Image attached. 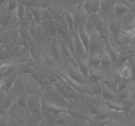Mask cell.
<instances>
[{"mask_svg": "<svg viewBox=\"0 0 135 126\" xmlns=\"http://www.w3.org/2000/svg\"><path fill=\"white\" fill-rule=\"evenodd\" d=\"M108 29H109L110 36L114 37L116 39H118L119 35L123 31V27L121 24V20L119 17H113L108 22Z\"/></svg>", "mask_w": 135, "mask_h": 126, "instance_id": "2", "label": "cell"}, {"mask_svg": "<svg viewBox=\"0 0 135 126\" xmlns=\"http://www.w3.org/2000/svg\"><path fill=\"white\" fill-rule=\"evenodd\" d=\"M85 1H86V0H73V5L82 6Z\"/></svg>", "mask_w": 135, "mask_h": 126, "instance_id": "20", "label": "cell"}, {"mask_svg": "<svg viewBox=\"0 0 135 126\" xmlns=\"http://www.w3.org/2000/svg\"><path fill=\"white\" fill-rule=\"evenodd\" d=\"M26 109L29 112L42 109V96H40L36 93H29L27 96Z\"/></svg>", "mask_w": 135, "mask_h": 126, "instance_id": "1", "label": "cell"}, {"mask_svg": "<svg viewBox=\"0 0 135 126\" xmlns=\"http://www.w3.org/2000/svg\"><path fill=\"white\" fill-rule=\"evenodd\" d=\"M101 82H102L105 86H107L109 89H111L114 93H118V90H118V82L116 81L115 79L113 78L109 73H106V74L104 75L103 79L101 80Z\"/></svg>", "mask_w": 135, "mask_h": 126, "instance_id": "8", "label": "cell"}, {"mask_svg": "<svg viewBox=\"0 0 135 126\" xmlns=\"http://www.w3.org/2000/svg\"><path fill=\"white\" fill-rule=\"evenodd\" d=\"M17 14H18V17H20V18H21L22 17H24V14H25V10H26V6L23 5V4H18L17 7Z\"/></svg>", "mask_w": 135, "mask_h": 126, "instance_id": "18", "label": "cell"}, {"mask_svg": "<svg viewBox=\"0 0 135 126\" xmlns=\"http://www.w3.org/2000/svg\"><path fill=\"white\" fill-rule=\"evenodd\" d=\"M130 44L133 45V46H135V36L133 37L132 39H131V42H130Z\"/></svg>", "mask_w": 135, "mask_h": 126, "instance_id": "23", "label": "cell"}, {"mask_svg": "<svg viewBox=\"0 0 135 126\" xmlns=\"http://www.w3.org/2000/svg\"><path fill=\"white\" fill-rule=\"evenodd\" d=\"M108 1H109L110 3H112L113 5H115L116 3H118V2H121L122 0H108Z\"/></svg>", "mask_w": 135, "mask_h": 126, "instance_id": "22", "label": "cell"}, {"mask_svg": "<svg viewBox=\"0 0 135 126\" xmlns=\"http://www.w3.org/2000/svg\"><path fill=\"white\" fill-rule=\"evenodd\" d=\"M101 99L102 100H115L116 93H114L111 89L105 86L102 83V92H101Z\"/></svg>", "mask_w": 135, "mask_h": 126, "instance_id": "11", "label": "cell"}, {"mask_svg": "<svg viewBox=\"0 0 135 126\" xmlns=\"http://www.w3.org/2000/svg\"><path fill=\"white\" fill-rule=\"evenodd\" d=\"M54 3H57V2H59V1H61V0H52Z\"/></svg>", "mask_w": 135, "mask_h": 126, "instance_id": "25", "label": "cell"}, {"mask_svg": "<svg viewBox=\"0 0 135 126\" xmlns=\"http://www.w3.org/2000/svg\"><path fill=\"white\" fill-rule=\"evenodd\" d=\"M127 4H128V6L131 7H135V0H126Z\"/></svg>", "mask_w": 135, "mask_h": 126, "instance_id": "21", "label": "cell"}, {"mask_svg": "<svg viewBox=\"0 0 135 126\" xmlns=\"http://www.w3.org/2000/svg\"><path fill=\"white\" fill-rule=\"evenodd\" d=\"M119 71H120L122 78L129 79L132 76V70H131V67H130V64L128 63V61H127L126 63H124V64H122V67H120Z\"/></svg>", "mask_w": 135, "mask_h": 126, "instance_id": "12", "label": "cell"}, {"mask_svg": "<svg viewBox=\"0 0 135 126\" xmlns=\"http://www.w3.org/2000/svg\"><path fill=\"white\" fill-rule=\"evenodd\" d=\"M88 88H89V93L93 96H101L102 92V82L101 81H93L88 82Z\"/></svg>", "mask_w": 135, "mask_h": 126, "instance_id": "7", "label": "cell"}, {"mask_svg": "<svg viewBox=\"0 0 135 126\" xmlns=\"http://www.w3.org/2000/svg\"><path fill=\"white\" fill-rule=\"evenodd\" d=\"M129 11H130L129 6L123 3L122 1L121 2L116 3L115 5L113 6V14H114V17H123L124 14H126Z\"/></svg>", "mask_w": 135, "mask_h": 126, "instance_id": "6", "label": "cell"}, {"mask_svg": "<svg viewBox=\"0 0 135 126\" xmlns=\"http://www.w3.org/2000/svg\"><path fill=\"white\" fill-rule=\"evenodd\" d=\"M120 103H121L122 105L124 107V108H127V111H128L130 108H132V107L135 106V101H134V98L132 97V95H129L127 99H124V100L121 101Z\"/></svg>", "mask_w": 135, "mask_h": 126, "instance_id": "14", "label": "cell"}, {"mask_svg": "<svg viewBox=\"0 0 135 126\" xmlns=\"http://www.w3.org/2000/svg\"><path fill=\"white\" fill-rule=\"evenodd\" d=\"M128 88H129L131 95H132V97L134 98V101H135V76L134 77L131 76L129 78V85H128Z\"/></svg>", "mask_w": 135, "mask_h": 126, "instance_id": "17", "label": "cell"}, {"mask_svg": "<svg viewBox=\"0 0 135 126\" xmlns=\"http://www.w3.org/2000/svg\"><path fill=\"white\" fill-rule=\"evenodd\" d=\"M105 74H106V72L104 71V69L101 67H92V65H90L87 82L101 81Z\"/></svg>", "mask_w": 135, "mask_h": 126, "instance_id": "3", "label": "cell"}, {"mask_svg": "<svg viewBox=\"0 0 135 126\" xmlns=\"http://www.w3.org/2000/svg\"><path fill=\"white\" fill-rule=\"evenodd\" d=\"M128 85H129V79L122 78L118 82V90H124V89H127V88H128Z\"/></svg>", "mask_w": 135, "mask_h": 126, "instance_id": "16", "label": "cell"}, {"mask_svg": "<svg viewBox=\"0 0 135 126\" xmlns=\"http://www.w3.org/2000/svg\"><path fill=\"white\" fill-rule=\"evenodd\" d=\"M134 47H135V46H134ZM132 57H134V58H135V51H134V53H133V56Z\"/></svg>", "mask_w": 135, "mask_h": 126, "instance_id": "26", "label": "cell"}, {"mask_svg": "<svg viewBox=\"0 0 135 126\" xmlns=\"http://www.w3.org/2000/svg\"><path fill=\"white\" fill-rule=\"evenodd\" d=\"M129 95H131V93H130L129 88H127V89H124V90H119L118 93H116V101L118 102H121V101L127 99Z\"/></svg>", "mask_w": 135, "mask_h": 126, "instance_id": "13", "label": "cell"}, {"mask_svg": "<svg viewBox=\"0 0 135 126\" xmlns=\"http://www.w3.org/2000/svg\"><path fill=\"white\" fill-rule=\"evenodd\" d=\"M117 41H118L119 44L120 45H124V44H129L130 42H131V39L126 36L124 32L122 31L121 33H120V35H119Z\"/></svg>", "mask_w": 135, "mask_h": 126, "instance_id": "15", "label": "cell"}, {"mask_svg": "<svg viewBox=\"0 0 135 126\" xmlns=\"http://www.w3.org/2000/svg\"><path fill=\"white\" fill-rule=\"evenodd\" d=\"M85 12L89 16L93 13H99L100 11V2L99 0H86L82 5Z\"/></svg>", "mask_w": 135, "mask_h": 126, "instance_id": "4", "label": "cell"}, {"mask_svg": "<svg viewBox=\"0 0 135 126\" xmlns=\"http://www.w3.org/2000/svg\"><path fill=\"white\" fill-rule=\"evenodd\" d=\"M3 86H4V82H3V79L0 78V89H1V88H3Z\"/></svg>", "mask_w": 135, "mask_h": 126, "instance_id": "24", "label": "cell"}, {"mask_svg": "<svg viewBox=\"0 0 135 126\" xmlns=\"http://www.w3.org/2000/svg\"><path fill=\"white\" fill-rule=\"evenodd\" d=\"M99 2H100V1H102V0H99Z\"/></svg>", "mask_w": 135, "mask_h": 126, "instance_id": "27", "label": "cell"}, {"mask_svg": "<svg viewBox=\"0 0 135 126\" xmlns=\"http://www.w3.org/2000/svg\"><path fill=\"white\" fill-rule=\"evenodd\" d=\"M113 64V61L111 59V57L110 55L108 54L106 50H105V48H104V51H103V54H102V58H101V63H100V67H102L104 69L105 72H108L111 68Z\"/></svg>", "mask_w": 135, "mask_h": 126, "instance_id": "9", "label": "cell"}, {"mask_svg": "<svg viewBox=\"0 0 135 126\" xmlns=\"http://www.w3.org/2000/svg\"><path fill=\"white\" fill-rule=\"evenodd\" d=\"M134 8H135V7H134Z\"/></svg>", "mask_w": 135, "mask_h": 126, "instance_id": "28", "label": "cell"}, {"mask_svg": "<svg viewBox=\"0 0 135 126\" xmlns=\"http://www.w3.org/2000/svg\"><path fill=\"white\" fill-rule=\"evenodd\" d=\"M121 20V24L123 27V30L127 28H131L134 24L135 21V14H132V12L129 11L126 14H124L123 17H119Z\"/></svg>", "mask_w": 135, "mask_h": 126, "instance_id": "5", "label": "cell"}, {"mask_svg": "<svg viewBox=\"0 0 135 126\" xmlns=\"http://www.w3.org/2000/svg\"><path fill=\"white\" fill-rule=\"evenodd\" d=\"M101 20V17L99 13H93L88 16L87 21L85 23L86 27H97L99 21Z\"/></svg>", "mask_w": 135, "mask_h": 126, "instance_id": "10", "label": "cell"}, {"mask_svg": "<svg viewBox=\"0 0 135 126\" xmlns=\"http://www.w3.org/2000/svg\"><path fill=\"white\" fill-rule=\"evenodd\" d=\"M128 63H129L131 70H132V75L135 76V58L134 57L129 58V59H128Z\"/></svg>", "mask_w": 135, "mask_h": 126, "instance_id": "19", "label": "cell"}]
</instances>
